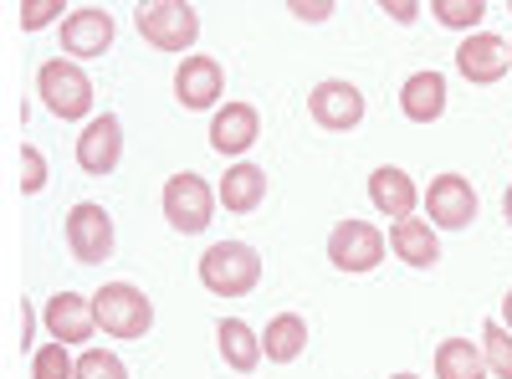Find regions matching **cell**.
Masks as SVG:
<instances>
[{"instance_id":"obj_19","label":"cell","mask_w":512,"mask_h":379,"mask_svg":"<svg viewBox=\"0 0 512 379\" xmlns=\"http://www.w3.org/2000/svg\"><path fill=\"white\" fill-rule=\"evenodd\" d=\"M216 344H221L226 369H236V374H256V364H262V333H256L251 323H241V318L216 323Z\"/></svg>"},{"instance_id":"obj_29","label":"cell","mask_w":512,"mask_h":379,"mask_svg":"<svg viewBox=\"0 0 512 379\" xmlns=\"http://www.w3.org/2000/svg\"><path fill=\"white\" fill-rule=\"evenodd\" d=\"M287 11L297 21H328L333 16V0H287Z\"/></svg>"},{"instance_id":"obj_15","label":"cell","mask_w":512,"mask_h":379,"mask_svg":"<svg viewBox=\"0 0 512 379\" xmlns=\"http://www.w3.org/2000/svg\"><path fill=\"white\" fill-rule=\"evenodd\" d=\"M262 134V113L251 103H226L216 118H210V149L216 154H246Z\"/></svg>"},{"instance_id":"obj_28","label":"cell","mask_w":512,"mask_h":379,"mask_svg":"<svg viewBox=\"0 0 512 379\" xmlns=\"http://www.w3.org/2000/svg\"><path fill=\"white\" fill-rule=\"evenodd\" d=\"M62 0H26L21 6V31H41V26H52V21H62Z\"/></svg>"},{"instance_id":"obj_5","label":"cell","mask_w":512,"mask_h":379,"mask_svg":"<svg viewBox=\"0 0 512 379\" xmlns=\"http://www.w3.org/2000/svg\"><path fill=\"white\" fill-rule=\"evenodd\" d=\"M216 190H210L200 175H169L164 180V195H159V205H164V221L175 226L180 236H200L210 221H216Z\"/></svg>"},{"instance_id":"obj_34","label":"cell","mask_w":512,"mask_h":379,"mask_svg":"<svg viewBox=\"0 0 512 379\" xmlns=\"http://www.w3.org/2000/svg\"><path fill=\"white\" fill-rule=\"evenodd\" d=\"M395 379H420V374H395Z\"/></svg>"},{"instance_id":"obj_20","label":"cell","mask_w":512,"mask_h":379,"mask_svg":"<svg viewBox=\"0 0 512 379\" xmlns=\"http://www.w3.org/2000/svg\"><path fill=\"white\" fill-rule=\"evenodd\" d=\"M308 349V318L303 313H277L262 333V354L267 364H297Z\"/></svg>"},{"instance_id":"obj_35","label":"cell","mask_w":512,"mask_h":379,"mask_svg":"<svg viewBox=\"0 0 512 379\" xmlns=\"http://www.w3.org/2000/svg\"><path fill=\"white\" fill-rule=\"evenodd\" d=\"M507 11H512V0H507Z\"/></svg>"},{"instance_id":"obj_10","label":"cell","mask_w":512,"mask_h":379,"mask_svg":"<svg viewBox=\"0 0 512 379\" xmlns=\"http://www.w3.org/2000/svg\"><path fill=\"white\" fill-rule=\"evenodd\" d=\"M512 67V47L502 36L492 31H477V36H466L461 47H456V72L466 82H477V88H492V82H502Z\"/></svg>"},{"instance_id":"obj_33","label":"cell","mask_w":512,"mask_h":379,"mask_svg":"<svg viewBox=\"0 0 512 379\" xmlns=\"http://www.w3.org/2000/svg\"><path fill=\"white\" fill-rule=\"evenodd\" d=\"M502 216H507V226H512V190L502 195Z\"/></svg>"},{"instance_id":"obj_4","label":"cell","mask_w":512,"mask_h":379,"mask_svg":"<svg viewBox=\"0 0 512 379\" xmlns=\"http://www.w3.org/2000/svg\"><path fill=\"white\" fill-rule=\"evenodd\" d=\"M134 21H139V36L154 52H190L195 36H200V16L185 0H144L134 11Z\"/></svg>"},{"instance_id":"obj_22","label":"cell","mask_w":512,"mask_h":379,"mask_svg":"<svg viewBox=\"0 0 512 379\" xmlns=\"http://www.w3.org/2000/svg\"><path fill=\"white\" fill-rule=\"evenodd\" d=\"M436 379H487V359L472 339H441L436 344Z\"/></svg>"},{"instance_id":"obj_8","label":"cell","mask_w":512,"mask_h":379,"mask_svg":"<svg viewBox=\"0 0 512 379\" xmlns=\"http://www.w3.org/2000/svg\"><path fill=\"white\" fill-rule=\"evenodd\" d=\"M308 113H313L318 129L349 134V129L364 123V93L354 88L349 77H328V82H318V88L308 93Z\"/></svg>"},{"instance_id":"obj_23","label":"cell","mask_w":512,"mask_h":379,"mask_svg":"<svg viewBox=\"0 0 512 379\" xmlns=\"http://www.w3.org/2000/svg\"><path fill=\"white\" fill-rule=\"evenodd\" d=\"M431 11H436L441 26L477 36V26H482V16H487V0H431Z\"/></svg>"},{"instance_id":"obj_7","label":"cell","mask_w":512,"mask_h":379,"mask_svg":"<svg viewBox=\"0 0 512 379\" xmlns=\"http://www.w3.org/2000/svg\"><path fill=\"white\" fill-rule=\"evenodd\" d=\"M113 216L98 205V200H77L72 210H67V246H72V257L82 262V267H98V262H108L113 257Z\"/></svg>"},{"instance_id":"obj_31","label":"cell","mask_w":512,"mask_h":379,"mask_svg":"<svg viewBox=\"0 0 512 379\" xmlns=\"http://www.w3.org/2000/svg\"><path fill=\"white\" fill-rule=\"evenodd\" d=\"M31 328H36V313L31 303H21V349H31Z\"/></svg>"},{"instance_id":"obj_36","label":"cell","mask_w":512,"mask_h":379,"mask_svg":"<svg viewBox=\"0 0 512 379\" xmlns=\"http://www.w3.org/2000/svg\"><path fill=\"white\" fill-rule=\"evenodd\" d=\"M507 47H512V41H507Z\"/></svg>"},{"instance_id":"obj_26","label":"cell","mask_w":512,"mask_h":379,"mask_svg":"<svg viewBox=\"0 0 512 379\" xmlns=\"http://www.w3.org/2000/svg\"><path fill=\"white\" fill-rule=\"evenodd\" d=\"M77 379H128V364L113 349H82L77 354Z\"/></svg>"},{"instance_id":"obj_16","label":"cell","mask_w":512,"mask_h":379,"mask_svg":"<svg viewBox=\"0 0 512 379\" xmlns=\"http://www.w3.org/2000/svg\"><path fill=\"white\" fill-rule=\"evenodd\" d=\"M390 251H395V257H400L405 267H415V272H431V267L441 262L436 226H431V221H420V216L395 221V226H390Z\"/></svg>"},{"instance_id":"obj_12","label":"cell","mask_w":512,"mask_h":379,"mask_svg":"<svg viewBox=\"0 0 512 379\" xmlns=\"http://www.w3.org/2000/svg\"><path fill=\"white\" fill-rule=\"evenodd\" d=\"M41 323H47V333L57 344H88L98 333V313H93V298H82V292H57V298H47V308H41Z\"/></svg>"},{"instance_id":"obj_1","label":"cell","mask_w":512,"mask_h":379,"mask_svg":"<svg viewBox=\"0 0 512 379\" xmlns=\"http://www.w3.org/2000/svg\"><path fill=\"white\" fill-rule=\"evenodd\" d=\"M36 93L47 103V113H57L62 123H93V77L82 72V62L72 57H52L36 67Z\"/></svg>"},{"instance_id":"obj_13","label":"cell","mask_w":512,"mask_h":379,"mask_svg":"<svg viewBox=\"0 0 512 379\" xmlns=\"http://www.w3.org/2000/svg\"><path fill=\"white\" fill-rule=\"evenodd\" d=\"M221 93H226V72H221L216 57H200V52H195V57L180 62V72H175V98H180V108L205 113V108L221 103Z\"/></svg>"},{"instance_id":"obj_24","label":"cell","mask_w":512,"mask_h":379,"mask_svg":"<svg viewBox=\"0 0 512 379\" xmlns=\"http://www.w3.org/2000/svg\"><path fill=\"white\" fill-rule=\"evenodd\" d=\"M482 359H487V374L492 379H512V333L502 323H487L482 328Z\"/></svg>"},{"instance_id":"obj_17","label":"cell","mask_w":512,"mask_h":379,"mask_svg":"<svg viewBox=\"0 0 512 379\" xmlns=\"http://www.w3.org/2000/svg\"><path fill=\"white\" fill-rule=\"evenodd\" d=\"M415 200H420L415 180L405 170H395V164H379V170L369 175V205L379 210V216L405 221V216H415Z\"/></svg>"},{"instance_id":"obj_9","label":"cell","mask_w":512,"mask_h":379,"mask_svg":"<svg viewBox=\"0 0 512 379\" xmlns=\"http://www.w3.org/2000/svg\"><path fill=\"white\" fill-rule=\"evenodd\" d=\"M425 210H431L436 231H466L477 221V190L466 175H436L425 190Z\"/></svg>"},{"instance_id":"obj_27","label":"cell","mask_w":512,"mask_h":379,"mask_svg":"<svg viewBox=\"0 0 512 379\" xmlns=\"http://www.w3.org/2000/svg\"><path fill=\"white\" fill-rule=\"evenodd\" d=\"M47 190V154L36 144H21V195H41Z\"/></svg>"},{"instance_id":"obj_3","label":"cell","mask_w":512,"mask_h":379,"mask_svg":"<svg viewBox=\"0 0 512 379\" xmlns=\"http://www.w3.org/2000/svg\"><path fill=\"white\" fill-rule=\"evenodd\" d=\"M93 313L108 339H144L154 328V303L134 282H108L103 292H93Z\"/></svg>"},{"instance_id":"obj_25","label":"cell","mask_w":512,"mask_h":379,"mask_svg":"<svg viewBox=\"0 0 512 379\" xmlns=\"http://www.w3.org/2000/svg\"><path fill=\"white\" fill-rule=\"evenodd\" d=\"M31 379H77V359L67 354V344H41L31 354Z\"/></svg>"},{"instance_id":"obj_30","label":"cell","mask_w":512,"mask_h":379,"mask_svg":"<svg viewBox=\"0 0 512 379\" xmlns=\"http://www.w3.org/2000/svg\"><path fill=\"white\" fill-rule=\"evenodd\" d=\"M379 11H390V16L400 21V26H410V21H415V16H420L425 6H415V0H384V6H379Z\"/></svg>"},{"instance_id":"obj_2","label":"cell","mask_w":512,"mask_h":379,"mask_svg":"<svg viewBox=\"0 0 512 379\" xmlns=\"http://www.w3.org/2000/svg\"><path fill=\"white\" fill-rule=\"evenodd\" d=\"M256 282H262L256 246H246V241L205 246V257H200V287L205 292H216V298H246V292H256Z\"/></svg>"},{"instance_id":"obj_11","label":"cell","mask_w":512,"mask_h":379,"mask_svg":"<svg viewBox=\"0 0 512 379\" xmlns=\"http://www.w3.org/2000/svg\"><path fill=\"white\" fill-rule=\"evenodd\" d=\"M118 159H123V123H118V113H103L77 134V170L103 180L118 170Z\"/></svg>"},{"instance_id":"obj_32","label":"cell","mask_w":512,"mask_h":379,"mask_svg":"<svg viewBox=\"0 0 512 379\" xmlns=\"http://www.w3.org/2000/svg\"><path fill=\"white\" fill-rule=\"evenodd\" d=\"M502 328L512 333V292H507V298H502Z\"/></svg>"},{"instance_id":"obj_6","label":"cell","mask_w":512,"mask_h":379,"mask_svg":"<svg viewBox=\"0 0 512 379\" xmlns=\"http://www.w3.org/2000/svg\"><path fill=\"white\" fill-rule=\"evenodd\" d=\"M384 246H390V241H384L379 226H369V221H338L328 231V262L338 272H349V277H364V272H374L384 262Z\"/></svg>"},{"instance_id":"obj_14","label":"cell","mask_w":512,"mask_h":379,"mask_svg":"<svg viewBox=\"0 0 512 379\" xmlns=\"http://www.w3.org/2000/svg\"><path fill=\"white\" fill-rule=\"evenodd\" d=\"M113 47V16L98 11V6H82L62 21V52L72 62H93Z\"/></svg>"},{"instance_id":"obj_18","label":"cell","mask_w":512,"mask_h":379,"mask_svg":"<svg viewBox=\"0 0 512 379\" xmlns=\"http://www.w3.org/2000/svg\"><path fill=\"white\" fill-rule=\"evenodd\" d=\"M400 113L410 123H436L446 113V77L431 67V72H410L405 88H400Z\"/></svg>"},{"instance_id":"obj_21","label":"cell","mask_w":512,"mask_h":379,"mask_svg":"<svg viewBox=\"0 0 512 379\" xmlns=\"http://www.w3.org/2000/svg\"><path fill=\"white\" fill-rule=\"evenodd\" d=\"M216 195H221V205L231 210V216H251V210L267 200V170H256V164H231Z\"/></svg>"}]
</instances>
